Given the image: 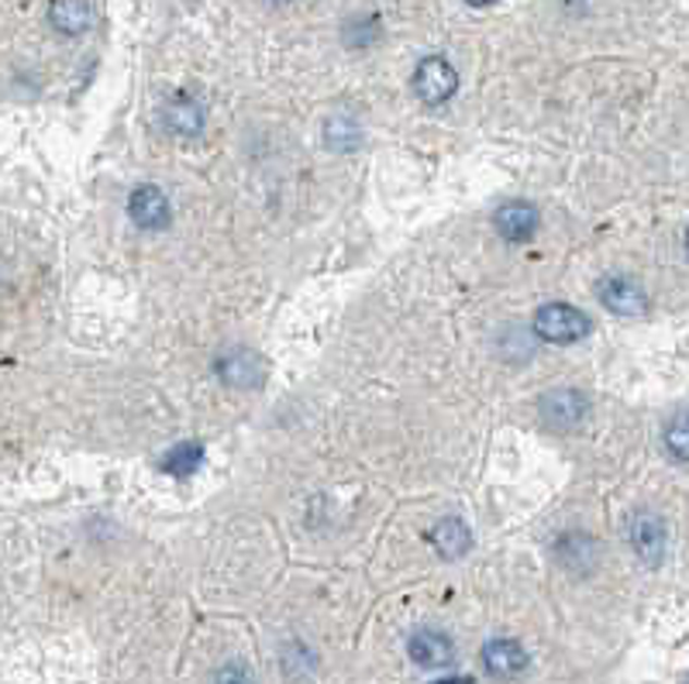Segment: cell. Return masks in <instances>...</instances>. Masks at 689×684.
Here are the masks:
<instances>
[{"label":"cell","mask_w":689,"mask_h":684,"mask_svg":"<svg viewBox=\"0 0 689 684\" xmlns=\"http://www.w3.org/2000/svg\"><path fill=\"white\" fill-rule=\"evenodd\" d=\"M534 334L548 344H576L590 334V317L572 303H545L534 314Z\"/></svg>","instance_id":"obj_1"},{"label":"cell","mask_w":689,"mask_h":684,"mask_svg":"<svg viewBox=\"0 0 689 684\" xmlns=\"http://www.w3.org/2000/svg\"><path fill=\"white\" fill-rule=\"evenodd\" d=\"M590 413V400L579 389H552L537 400V416L548 430H576L587 420Z\"/></svg>","instance_id":"obj_2"},{"label":"cell","mask_w":689,"mask_h":684,"mask_svg":"<svg viewBox=\"0 0 689 684\" xmlns=\"http://www.w3.org/2000/svg\"><path fill=\"white\" fill-rule=\"evenodd\" d=\"M459 90V73L456 65L442 56H427L421 59L418 73H414V94L427 103V107H442L456 97Z\"/></svg>","instance_id":"obj_3"},{"label":"cell","mask_w":689,"mask_h":684,"mask_svg":"<svg viewBox=\"0 0 689 684\" xmlns=\"http://www.w3.org/2000/svg\"><path fill=\"white\" fill-rule=\"evenodd\" d=\"M600 303L607 306L611 314L617 317H641V314H649V296H644V290L628 279V276H607L600 282Z\"/></svg>","instance_id":"obj_4"},{"label":"cell","mask_w":689,"mask_h":684,"mask_svg":"<svg viewBox=\"0 0 689 684\" xmlns=\"http://www.w3.org/2000/svg\"><path fill=\"white\" fill-rule=\"evenodd\" d=\"M128 217H132L135 228H142V231H162L172 220L169 196L159 186H138L132 196H128Z\"/></svg>","instance_id":"obj_5"},{"label":"cell","mask_w":689,"mask_h":684,"mask_svg":"<svg viewBox=\"0 0 689 684\" xmlns=\"http://www.w3.org/2000/svg\"><path fill=\"white\" fill-rule=\"evenodd\" d=\"M628 540L634 547V554L644 561V564H662V554H665V523L662 516L655 513H634L631 523H628Z\"/></svg>","instance_id":"obj_6"},{"label":"cell","mask_w":689,"mask_h":684,"mask_svg":"<svg viewBox=\"0 0 689 684\" xmlns=\"http://www.w3.org/2000/svg\"><path fill=\"white\" fill-rule=\"evenodd\" d=\"M483 664L497 681H513L528 671V650L517 639H489L483 647Z\"/></svg>","instance_id":"obj_7"},{"label":"cell","mask_w":689,"mask_h":684,"mask_svg":"<svg viewBox=\"0 0 689 684\" xmlns=\"http://www.w3.org/2000/svg\"><path fill=\"white\" fill-rule=\"evenodd\" d=\"M218 375L231 389H255L263 382V358L249 347H231L228 355L218 358Z\"/></svg>","instance_id":"obj_8"},{"label":"cell","mask_w":689,"mask_h":684,"mask_svg":"<svg viewBox=\"0 0 689 684\" xmlns=\"http://www.w3.org/2000/svg\"><path fill=\"white\" fill-rule=\"evenodd\" d=\"M493 224H497V231L507 241L521 245V241H531V234L537 228V210L528 200H510V204L497 207V213H493Z\"/></svg>","instance_id":"obj_9"},{"label":"cell","mask_w":689,"mask_h":684,"mask_svg":"<svg viewBox=\"0 0 689 684\" xmlns=\"http://www.w3.org/2000/svg\"><path fill=\"white\" fill-rule=\"evenodd\" d=\"M431 547H435L445 561H459V558L469 554L472 534L459 516H445V520L435 523V529H431Z\"/></svg>","instance_id":"obj_10"},{"label":"cell","mask_w":689,"mask_h":684,"mask_svg":"<svg viewBox=\"0 0 689 684\" xmlns=\"http://www.w3.org/2000/svg\"><path fill=\"white\" fill-rule=\"evenodd\" d=\"M162 124L172 131V135L193 138L204 131V110H201L197 100H190V97H169L162 103Z\"/></svg>","instance_id":"obj_11"},{"label":"cell","mask_w":689,"mask_h":684,"mask_svg":"<svg viewBox=\"0 0 689 684\" xmlns=\"http://www.w3.org/2000/svg\"><path fill=\"white\" fill-rule=\"evenodd\" d=\"M411 660L421 668H445L451 654H456V647H451V639L438 630H421L411 636Z\"/></svg>","instance_id":"obj_12"},{"label":"cell","mask_w":689,"mask_h":684,"mask_svg":"<svg viewBox=\"0 0 689 684\" xmlns=\"http://www.w3.org/2000/svg\"><path fill=\"white\" fill-rule=\"evenodd\" d=\"M49 17H52L56 32H62V35H83L94 25V11L86 0H52Z\"/></svg>","instance_id":"obj_13"},{"label":"cell","mask_w":689,"mask_h":684,"mask_svg":"<svg viewBox=\"0 0 689 684\" xmlns=\"http://www.w3.org/2000/svg\"><path fill=\"white\" fill-rule=\"evenodd\" d=\"M201 465H204V444H197V440H183V444H177L166 454L162 472L172 478H190L193 472H201Z\"/></svg>","instance_id":"obj_14"},{"label":"cell","mask_w":689,"mask_h":684,"mask_svg":"<svg viewBox=\"0 0 689 684\" xmlns=\"http://www.w3.org/2000/svg\"><path fill=\"white\" fill-rule=\"evenodd\" d=\"M558 558L576 571H590L596 564V543H593V537L569 534V537L558 540Z\"/></svg>","instance_id":"obj_15"},{"label":"cell","mask_w":689,"mask_h":684,"mask_svg":"<svg viewBox=\"0 0 689 684\" xmlns=\"http://www.w3.org/2000/svg\"><path fill=\"white\" fill-rule=\"evenodd\" d=\"M325 142H328L331 151H355V148L362 145V127H359L355 118L338 114V118H331L328 127H325Z\"/></svg>","instance_id":"obj_16"},{"label":"cell","mask_w":689,"mask_h":684,"mask_svg":"<svg viewBox=\"0 0 689 684\" xmlns=\"http://www.w3.org/2000/svg\"><path fill=\"white\" fill-rule=\"evenodd\" d=\"M665 448L676 461H689V406H682L669 424H665Z\"/></svg>","instance_id":"obj_17"},{"label":"cell","mask_w":689,"mask_h":684,"mask_svg":"<svg viewBox=\"0 0 689 684\" xmlns=\"http://www.w3.org/2000/svg\"><path fill=\"white\" fill-rule=\"evenodd\" d=\"M218 684H252V681H249L245 668H239V664H231V668H225V671L218 674Z\"/></svg>","instance_id":"obj_18"},{"label":"cell","mask_w":689,"mask_h":684,"mask_svg":"<svg viewBox=\"0 0 689 684\" xmlns=\"http://www.w3.org/2000/svg\"><path fill=\"white\" fill-rule=\"evenodd\" d=\"M435 684H472L469 677H445V681H435Z\"/></svg>","instance_id":"obj_19"},{"label":"cell","mask_w":689,"mask_h":684,"mask_svg":"<svg viewBox=\"0 0 689 684\" xmlns=\"http://www.w3.org/2000/svg\"><path fill=\"white\" fill-rule=\"evenodd\" d=\"M466 4H472V8H489V4H497V0H466Z\"/></svg>","instance_id":"obj_20"},{"label":"cell","mask_w":689,"mask_h":684,"mask_svg":"<svg viewBox=\"0 0 689 684\" xmlns=\"http://www.w3.org/2000/svg\"><path fill=\"white\" fill-rule=\"evenodd\" d=\"M686 255H689V231H686Z\"/></svg>","instance_id":"obj_21"},{"label":"cell","mask_w":689,"mask_h":684,"mask_svg":"<svg viewBox=\"0 0 689 684\" xmlns=\"http://www.w3.org/2000/svg\"><path fill=\"white\" fill-rule=\"evenodd\" d=\"M273 4H290V0H273Z\"/></svg>","instance_id":"obj_22"}]
</instances>
